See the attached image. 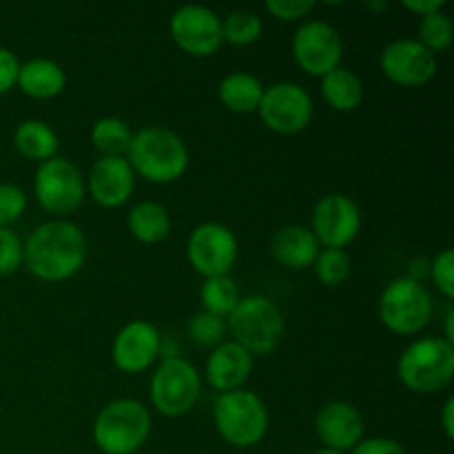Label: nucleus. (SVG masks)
<instances>
[{
  "label": "nucleus",
  "instance_id": "obj_38",
  "mask_svg": "<svg viewBox=\"0 0 454 454\" xmlns=\"http://www.w3.org/2000/svg\"><path fill=\"white\" fill-rule=\"evenodd\" d=\"M403 7L412 13H419L421 18L430 16L434 12H443L446 3L443 0H403Z\"/></svg>",
  "mask_w": 454,
  "mask_h": 454
},
{
  "label": "nucleus",
  "instance_id": "obj_18",
  "mask_svg": "<svg viewBox=\"0 0 454 454\" xmlns=\"http://www.w3.org/2000/svg\"><path fill=\"white\" fill-rule=\"evenodd\" d=\"M136 173L127 158H100L89 173V193L105 208L122 207L133 193Z\"/></svg>",
  "mask_w": 454,
  "mask_h": 454
},
{
  "label": "nucleus",
  "instance_id": "obj_24",
  "mask_svg": "<svg viewBox=\"0 0 454 454\" xmlns=\"http://www.w3.org/2000/svg\"><path fill=\"white\" fill-rule=\"evenodd\" d=\"M13 145L27 160L47 162L58 153V136L43 120H25L13 133Z\"/></svg>",
  "mask_w": 454,
  "mask_h": 454
},
{
  "label": "nucleus",
  "instance_id": "obj_14",
  "mask_svg": "<svg viewBox=\"0 0 454 454\" xmlns=\"http://www.w3.org/2000/svg\"><path fill=\"white\" fill-rule=\"evenodd\" d=\"M171 38L191 56H213L224 43L222 18L204 4H184L171 18Z\"/></svg>",
  "mask_w": 454,
  "mask_h": 454
},
{
  "label": "nucleus",
  "instance_id": "obj_9",
  "mask_svg": "<svg viewBox=\"0 0 454 454\" xmlns=\"http://www.w3.org/2000/svg\"><path fill=\"white\" fill-rule=\"evenodd\" d=\"M34 189L40 207L53 215L74 213L84 198L82 173L71 160L58 158V155L47 162H40Z\"/></svg>",
  "mask_w": 454,
  "mask_h": 454
},
{
  "label": "nucleus",
  "instance_id": "obj_36",
  "mask_svg": "<svg viewBox=\"0 0 454 454\" xmlns=\"http://www.w3.org/2000/svg\"><path fill=\"white\" fill-rule=\"evenodd\" d=\"M18 69H20V62L16 53L9 51L7 47H0V96L18 82Z\"/></svg>",
  "mask_w": 454,
  "mask_h": 454
},
{
  "label": "nucleus",
  "instance_id": "obj_8",
  "mask_svg": "<svg viewBox=\"0 0 454 454\" xmlns=\"http://www.w3.org/2000/svg\"><path fill=\"white\" fill-rule=\"evenodd\" d=\"M200 372L182 357L164 359L151 380V402L164 417H182L200 397Z\"/></svg>",
  "mask_w": 454,
  "mask_h": 454
},
{
  "label": "nucleus",
  "instance_id": "obj_31",
  "mask_svg": "<svg viewBox=\"0 0 454 454\" xmlns=\"http://www.w3.org/2000/svg\"><path fill=\"white\" fill-rule=\"evenodd\" d=\"M224 317H217L207 310L193 315V319L189 322V335L198 346H220L224 340Z\"/></svg>",
  "mask_w": 454,
  "mask_h": 454
},
{
  "label": "nucleus",
  "instance_id": "obj_27",
  "mask_svg": "<svg viewBox=\"0 0 454 454\" xmlns=\"http://www.w3.org/2000/svg\"><path fill=\"white\" fill-rule=\"evenodd\" d=\"M200 300L207 313L217 315V317H229L239 304V291L229 275H217V278H207L200 291Z\"/></svg>",
  "mask_w": 454,
  "mask_h": 454
},
{
  "label": "nucleus",
  "instance_id": "obj_2",
  "mask_svg": "<svg viewBox=\"0 0 454 454\" xmlns=\"http://www.w3.org/2000/svg\"><path fill=\"white\" fill-rule=\"evenodd\" d=\"M133 173L153 184H168L189 168V149L176 131L164 127H146L133 136L127 151Z\"/></svg>",
  "mask_w": 454,
  "mask_h": 454
},
{
  "label": "nucleus",
  "instance_id": "obj_32",
  "mask_svg": "<svg viewBox=\"0 0 454 454\" xmlns=\"http://www.w3.org/2000/svg\"><path fill=\"white\" fill-rule=\"evenodd\" d=\"M27 208V195L20 186L16 184H0V226L7 229L9 224H13L16 220H20V215Z\"/></svg>",
  "mask_w": 454,
  "mask_h": 454
},
{
  "label": "nucleus",
  "instance_id": "obj_12",
  "mask_svg": "<svg viewBox=\"0 0 454 454\" xmlns=\"http://www.w3.org/2000/svg\"><path fill=\"white\" fill-rule=\"evenodd\" d=\"M293 53L301 69L309 75H324L337 69L344 56L341 35L331 22L310 20L297 29L293 38Z\"/></svg>",
  "mask_w": 454,
  "mask_h": 454
},
{
  "label": "nucleus",
  "instance_id": "obj_1",
  "mask_svg": "<svg viewBox=\"0 0 454 454\" xmlns=\"http://www.w3.org/2000/svg\"><path fill=\"white\" fill-rule=\"evenodd\" d=\"M22 260L31 275L44 282H65L82 269L87 239L82 231L67 220L40 224L22 247Z\"/></svg>",
  "mask_w": 454,
  "mask_h": 454
},
{
  "label": "nucleus",
  "instance_id": "obj_29",
  "mask_svg": "<svg viewBox=\"0 0 454 454\" xmlns=\"http://www.w3.org/2000/svg\"><path fill=\"white\" fill-rule=\"evenodd\" d=\"M315 275L324 286H340L350 275V257L341 248H324L313 262Z\"/></svg>",
  "mask_w": 454,
  "mask_h": 454
},
{
  "label": "nucleus",
  "instance_id": "obj_13",
  "mask_svg": "<svg viewBox=\"0 0 454 454\" xmlns=\"http://www.w3.org/2000/svg\"><path fill=\"white\" fill-rule=\"evenodd\" d=\"M313 235L319 247H348L362 231V211L357 202L344 193L324 195L313 208Z\"/></svg>",
  "mask_w": 454,
  "mask_h": 454
},
{
  "label": "nucleus",
  "instance_id": "obj_25",
  "mask_svg": "<svg viewBox=\"0 0 454 454\" xmlns=\"http://www.w3.org/2000/svg\"><path fill=\"white\" fill-rule=\"evenodd\" d=\"M324 100L337 111H353L364 100V82L353 69L337 67L322 78Z\"/></svg>",
  "mask_w": 454,
  "mask_h": 454
},
{
  "label": "nucleus",
  "instance_id": "obj_40",
  "mask_svg": "<svg viewBox=\"0 0 454 454\" xmlns=\"http://www.w3.org/2000/svg\"><path fill=\"white\" fill-rule=\"evenodd\" d=\"M315 454H348V452H340V450H331V448H324V450H317Z\"/></svg>",
  "mask_w": 454,
  "mask_h": 454
},
{
  "label": "nucleus",
  "instance_id": "obj_3",
  "mask_svg": "<svg viewBox=\"0 0 454 454\" xmlns=\"http://www.w3.org/2000/svg\"><path fill=\"white\" fill-rule=\"evenodd\" d=\"M397 375L412 393H439L454 377V346L439 337L412 341L399 357Z\"/></svg>",
  "mask_w": 454,
  "mask_h": 454
},
{
  "label": "nucleus",
  "instance_id": "obj_11",
  "mask_svg": "<svg viewBox=\"0 0 454 454\" xmlns=\"http://www.w3.org/2000/svg\"><path fill=\"white\" fill-rule=\"evenodd\" d=\"M260 118L270 131L297 133L309 127L313 118V100L309 91L295 82H278L264 89L260 106Z\"/></svg>",
  "mask_w": 454,
  "mask_h": 454
},
{
  "label": "nucleus",
  "instance_id": "obj_26",
  "mask_svg": "<svg viewBox=\"0 0 454 454\" xmlns=\"http://www.w3.org/2000/svg\"><path fill=\"white\" fill-rule=\"evenodd\" d=\"M133 131L122 118H100L91 129V142L102 158H124L131 146Z\"/></svg>",
  "mask_w": 454,
  "mask_h": 454
},
{
  "label": "nucleus",
  "instance_id": "obj_15",
  "mask_svg": "<svg viewBox=\"0 0 454 454\" xmlns=\"http://www.w3.org/2000/svg\"><path fill=\"white\" fill-rule=\"evenodd\" d=\"M437 53L419 40L402 38L386 44L381 51V71L402 87H421L437 75Z\"/></svg>",
  "mask_w": 454,
  "mask_h": 454
},
{
  "label": "nucleus",
  "instance_id": "obj_4",
  "mask_svg": "<svg viewBox=\"0 0 454 454\" xmlns=\"http://www.w3.org/2000/svg\"><path fill=\"white\" fill-rule=\"evenodd\" d=\"M151 434V415L136 399H118L98 412L93 442L105 454H136Z\"/></svg>",
  "mask_w": 454,
  "mask_h": 454
},
{
  "label": "nucleus",
  "instance_id": "obj_17",
  "mask_svg": "<svg viewBox=\"0 0 454 454\" xmlns=\"http://www.w3.org/2000/svg\"><path fill=\"white\" fill-rule=\"evenodd\" d=\"M315 430L322 443L331 450L348 452L362 443L364 417L353 403L328 402L315 417Z\"/></svg>",
  "mask_w": 454,
  "mask_h": 454
},
{
  "label": "nucleus",
  "instance_id": "obj_19",
  "mask_svg": "<svg viewBox=\"0 0 454 454\" xmlns=\"http://www.w3.org/2000/svg\"><path fill=\"white\" fill-rule=\"evenodd\" d=\"M253 355L238 341H222L207 362V381L220 393L242 388L251 377Z\"/></svg>",
  "mask_w": 454,
  "mask_h": 454
},
{
  "label": "nucleus",
  "instance_id": "obj_16",
  "mask_svg": "<svg viewBox=\"0 0 454 454\" xmlns=\"http://www.w3.org/2000/svg\"><path fill=\"white\" fill-rule=\"evenodd\" d=\"M160 344H162V335L158 328L153 324L136 319L115 335L114 346H111V359L122 372L136 375V372L153 366L155 359L160 357Z\"/></svg>",
  "mask_w": 454,
  "mask_h": 454
},
{
  "label": "nucleus",
  "instance_id": "obj_5",
  "mask_svg": "<svg viewBox=\"0 0 454 454\" xmlns=\"http://www.w3.org/2000/svg\"><path fill=\"white\" fill-rule=\"evenodd\" d=\"M217 433L235 448H253L266 437L269 411L253 390H229L220 393L213 406Z\"/></svg>",
  "mask_w": 454,
  "mask_h": 454
},
{
  "label": "nucleus",
  "instance_id": "obj_6",
  "mask_svg": "<svg viewBox=\"0 0 454 454\" xmlns=\"http://www.w3.org/2000/svg\"><path fill=\"white\" fill-rule=\"evenodd\" d=\"M235 341L251 355H270L284 337V315L273 300L248 295L229 315Z\"/></svg>",
  "mask_w": 454,
  "mask_h": 454
},
{
  "label": "nucleus",
  "instance_id": "obj_23",
  "mask_svg": "<svg viewBox=\"0 0 454 454\" xmlns=\"http://www.w3.org/2000/svg\"><path fill=\"white\" fill-rule=\"evenodd\" d=\"M127 224L133 238L142 244H158L171 233V215H168V211L162 204L151 202V200L137 202L129 211Z\"/></svg>",
  "mask_w": 454,
  "mask_h": 454
},
{
  "label": "nucleus",
  "instance_id": "obj_33",
  "mask_svg": "<svg viewBox=\"0 0 454 454\" xmlns=\"http://www.w3.org/2000/svg\"><path fill=\"white\" fill-rule=\"evenodd\" d=\"M430 275H433L434 284L442 291L443 297L452 300L454 297V253L452 248H443L437 253V257L430 264Z\"/></svg>",
  "mask_w": 454,
  "mask_h": 454
},
{
  "label": "nucleus",
  "instance_id": "obj_37",
  "mask_svg": "<svg viewBox=\"0 0 454 454\" xmlns=\"http://www.w3.org/2000/svg\"><path fill=\"white\" fill-rule=\"evenodd\" d=\"M353 454H408L403 450V446L395 439H386V437H371V439H362L357 448H355Z\"/></svg>",
  "mask_w": 454,
  "mask_h": 454
},
{
  "label": "nucleus",
  "instance_id": "obj_21",
  "mask_svg": "<svg viewBox=\"0 0 454 454\" xmlns=\"http://www.w3.org/2000/svg\"><path fill=\"white\" fill-rule=\"evenodd\" d=\"M18 87L35 100L60 96L67 84L65 69L49 58H34L18 69Z\"/></svg>",
  "mask_w": 454,
  "mask_h": 454
},
{
  "label": "nucleus",
  "instance_id": "obj_7",
  "mask_svg": "<svg viewBox=\"0 0 454 454\" xmlns=\"http://www.w3.org/2000/svg\"><path fill=\"white\" fill-rule=\"evenodd\" d=\"M433 317V297L419 279L399 278L380 297V319L397 335H415Z\"/></svg>",
  "mask_w": 454,
  "mask_h": 454
},
{
  "label": "nucleus",
  "instance_id": "obj_22",
  "mask_svg": "<svg viewBox=\"0 0 454 454\" xmlns=\"http://www.w3.org/2000/svg\"><path fill=\"white\" fill-rule=\"evenodd\" d=\"M264 84L260 78L247 71H231L224 75L217 89L220 102L233 114H253L260 106L262 96H264Z\"/></svg>",
  "mask_w": 454,
  "mask_h": 454
},
{
  "label": "nucleus",
  "instance_id": "obj_30",
  "mask_svg": "<svg viewBox=\"0 0 454 454\" xmlns=\"http://www.w3.org/2000/svg\"><path fill=\"white\" fill-rule=\"evenodd\" d=\"M419 43L433 53L443 51L452 43V20L448 13L434 12L419 20Z\"/></svg>",
  "mask_w": 454,
  "mask_h": 454
},
{
  "label": "nucleus",
  "instance_id": "obj_35",
  "mask_svg": "<svg viewBox=\"0 0 454 454\" xmlns=\"http://www.w3.org/2000/svg\"><path fill=\"white\" fill-rule=\"evenodd\" d=\"M266 9L275 18H279V20L291 22L297 20V18H304L309 12H313L315 3L313 0H269Z\"/></svg>",
  "mask_w": 454,
  "mask_h": 454
},
{
  "label": "nucleus",
  "instance_id": "obj_41",
  "mask_svg": "<svg viewBox=\"0 0 454 454\" xmlns=\"http://www.w3.org/2000/svg\"><path fill=\"white\" fill-rule=\"evenodd\" d=\"M136 454H137V452H136Z\"/></svg>",
  "mask_w": 454,
  "mask_h": 454
},
{
  "label": "nucleus",
  "instance_id": "obj_28",
  "mask_svg": "<svg viewBox=\"0 0 454 454\" xmlns=\"http://www.w3.org/2000/svg\"><path fill=\"white\" fill-rule=\"evenodd\" d=\"M222 35L226 43L238 44V47H247L260 40L262 35V20L257 13L253 12H231L229 16L222 20Z\"/></svg>",
  "mask_w": 454,
  "mask_h": 454
},
{
  "label": "nucleus",
  "instance_id": "obj_39",
  "mask_svg": "<svg viewBox=\"0 0 454 454\" xmlns=\"http://www.w3.org/2000/svg\"><path fill=\"white\" fill-rule=\"evenodd\" d=\"M442 424H443V430H446V437L452 439L454 437V399L452 397H448L446 403H443Z\"/></svg>",
  "mask_w": 454,
  "mask_h": 454
},
{
  "label": "nucleus",
  "instance_id": "obj_34",
  "mask_svg": "<svg viewBox=\"0 0 454 454\" xmlns=\"http://www.w3.org/2000/svg\"><path fill=\"white\" fill-rule=\"evenodd\" d=\"M22 244L13 231L0 226V275H9L20 266Z\"/></svg>",
  "mask_w": 454,
  "mask_h": 454
},
{
  "label": "nucleus",
  "instance_id": "obj_10",
  "mask_svg": "<svg viewBox=\"0 0 454 454\" xmlns=\"http://www.w3.org/2000/svg\"><path fill=\"white\" fill-rule=\"evenodd\" d=\"M186 255L191 266L204 275V279L229 275L238 262V239L229 226L220 222H204L191 233Z\"/></svg>",
  "mask_w": 454,
  "mask_h": 454
},
{
  "label": "nucleus",
  "instance_id": "obj_20",
  "mask_svg": "<svg viewBox=\"0 0 454 454\" xmlns=\"http://www.w3.org/2000/svg\"><path fill=\"white\" fill-rule=\"evenodd\" d=\"M319 242L306 226H284L270 242V253L286 269L304 270L313 266L319 255Z\"/></svg>",
  "mask_w": 454,
  "mask_h": 454
}]
</instances>
